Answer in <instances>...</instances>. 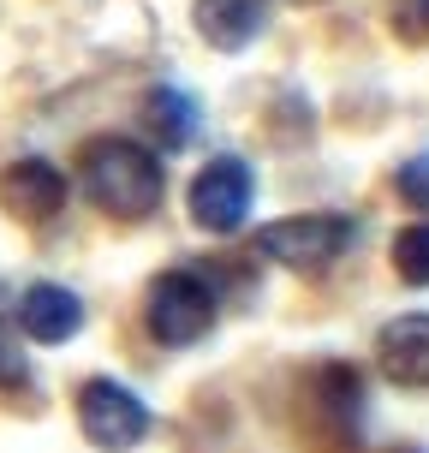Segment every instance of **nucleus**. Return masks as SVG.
<instances>
[{
  "instance_id": "obj_1",
  "label": "nucleus",
  "mask_w": 429,
  "mask_h": 453,
  "mask_svg": "<svg viewBox=\"0 0 429 453\" xmlns=\"http://www.w3.org/2000/svg\"><path fill=\"white\" fill-rule=\"evenodd\" d=\"M84 191H90L96 209H108V215H156L161 197H167V167H161L156 150H143L137 137H90L84 143Z\"/></svg>"
},
{
  "instance_id": "obj_2",
  "label": "nucleus",
  "mask_w": 429,
  "mask_h": 453,
  "mask_svg": "<svg viewBox=\"0 0 429 453\" xmlns=\"http://www.w3.org/2000/svg\"><path fill=\"white\" fill-rule=\"evenodd\" d=\"M352 239H358V221L352 215H287V221L257 233V250L269 263H280V269L322 274L352 250Z\"/></svg>"
},
{
  "instance_id": "obj_3",
  "label": "nucleus",
  "mask_w": 429,
  "mask_h": 453,
  "mask_svg": "<svg viewBox=\"0 0 429 453\" xmlns=\"http://www.w3.org/2000/svg\"><path fill=\"white\" fill-rule=\"evenodd\" d=\"M215 328V287L191 269H167L149 287V334L161 346H197Z\"/></svg>"
},
{
  "instance_id": "obj_4",
  "label": "nucleus",
  "mask_w": 429,
  "mask_h": 453,
  "mask_svg": "<svg viewBox=\"0 0 429 453\" xmlns=\"http://www.w3.org/2000/svg\"><path fill=\"white\" fill-rule=\"evenodd\" d=\"M78 424H84V435H90L102 453H126L149 435V406H143L126 382L96 376V382L78 388Z\"/></svg>"
},
{
  "instance_id": "obj_5",
  "label": "nucleus",
  "mask_w": 429,
  "mask_h": 453,
  "mask_svg": "<svg viewBox=\"0 0 429 453\" xmlns=\"http://www.w3.org/2000/svg\"><path fill=\"white\" fill-rule=\"evenodd\" d=\"M250 197H257V173L239 156H215L191 180V221L203 226V233H215V239H226V233L245 226Z\"/></svg>"
},
{
  "instance_id": "obj_6",
  "label": "nucleus",
  "mask_w": 429,
  "mask_h": 453,
  "mask_svg": "<svg viewBox=\"0 0 429 453\" xmlns=\"http://www.w3.org/2000/svg\"><path fill=\"white\" fill-rule=\"evenodd\" d=\"M0 203H6V215H19V221H48V215L66 209V173L42 156H24L0 173Z\"/></svg>"
},
{
  "instance_id": "obj_7",
  "label": "nucleus",
  "mask_w": 429,
  "mask_h": 453,
  "mask_svg": "<svg viewBox=\"0 0 429 453\" xmlns=\"http://www.w3.org/2000/svg\"><path fill=\"white\" fill-rule=\"evenodd\" d=\"M19 328L30 340H42V346H66V340L84 328V304H78V293H66V287L36 280V287H24V298H19Z\"/></svg>"
},
{
  "instance_id": "obj_8",
  "label": "nucleus",
  "mask_w": 429,
  "mask_h": 453,
  "mask_svg": "<svg viewBox=\"0 0 429 453\" xmlns=\"http://www.w3.org/2000/svg\"><path fill=\"white\" fill-rule=\"evenodd\" d=\"M269 12L274 0H197V36L221 54H239L269 30Z\"/></svg>"
},
{
  "instance_id": "obj_9",
  "label": "nucleus",
  "mask_w": 429,
  "mask_h": 453,
  "mask_svg": "<svg viewBox=\"0 0 429 453\" xmlns=\"http://www.w3.org/2000/svg\"><path fill=\"white\" fill-rule=\"evenodd\" d=\"M376 364L387 382L429 388V317H400L376 334Z\"/></svg>"
},
{
  "instance_id": "obj_10",
  "label": "nucleus",
  "mask_w": 429,
  "mask_h": 453,
  "mask_svg": "<svg viewBox=\"0 0 429 453\" xmlns=\"http://www.w3.org/2000/svg\"><path fill=\"white\" fill-rule=\"evenodd\" d=\"M143 113H149V126H156L161 150H185V143L197 137V102H191L185 90H173V84H161V90H149Z\"/></svg>"
},
{
  "instance_id": "obj_11",
  "label": "nucleus",
  "mask_w": 429,
  "mask_h": 453,
  "mask_svg": "<svg viewBox=\"0 0 429 453\" xmlns=\"http://www.w3.org/2000/svg\"><path fill=\"white\" fill-rule=\"evenodd\" d=\"M317 406L328 411V418H340V424H358L364 376L352 370V364H322V370H317Z\"/></svg>"
},
{
  "instance_id": "obj_12",
  "label": "nucleus",
  "mask_w": 429,
  "mask_h": 453,
  "mask_svg": "<svg viewBox=\"0 0 429 453\" xmlns=\"http://www.w3.org/2000/svg\"><path fill=\"white\" fill-rule=\"evenodd\" d=\"M394 274H400L406 287H429V221L406 226V233L394 239Z\"/></svg>"
},
{
  "instance_id": "obj_13",
  "label": "nucleus",
  "mask_w": 429,
  "mask_h": 453,
  "mask_svg": "<svg viewBox=\"0 0 429 453\" xmlns=\"http://www.w3.org/2000/svg\"><path fill=\"white\" fill-rule=\"evenodd\" d=\"M394 185H400V197H406L411 209H424V215H429V156L406 161V167L394 173Z\"/></svg>"
},
{
  "instance_id": "obj_14",
  "label": "nucleus",
  "mask_w": 429,
  "mask_h": 453,
  "mask_svg": "<svg viewBox=\"0 0 429 453\" xmlns=\"http://www.w3.org/2000/svg\"><path fill=\"white\" fill-rule=\"evenodd\" d=\"M30 382V364H24V352L12 346V334L0 328V394H12V388Z\"/></svg>"
},
{
  "instance_id": "obj_15",
  "label": "nucleus",
  "mask_w": 429,
  "mask_h": 453,
  "mask_svg": "<svg viewBox=\"0 0 429 453\" xmlns=\"http://www.w3.org/2000/svg\"><path fill=\"white\" fill-rule=\"evenodd\" d=\"M394 30L411 42H429V0H400L394 6Z\"/></svg>"
},
{
  "instance_id": "obj_16",
  "label": "nucleus",
  "mask_w": 429,
  "mask_h": 453,
  "mask_svg": "<svg viewBox=\"0 0 429 453\" xmlns=\"http://www.w3.org/2000/svg\"><path fill=\"white\" fill-rule=\"evenodd\" d=\"M400 453H418V448H400Z\"/></svg>"
}]
</instances>
